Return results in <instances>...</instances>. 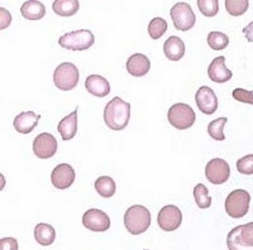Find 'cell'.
<instances>
[{
  "mask_svg": "<svg viewBox=\"0 0 253 250\" xmlns=\"http://www.w3.org/2000/svg\"><path fill=\"white\" fill-rule=\"evenodd\" d=\"M130 119V104L121 98L110 100L104 110V121L113 130L126 129Z\"/></svg>",
  "mask_w": 253,
  "mask_h": 250,
  "instance_id": "1",
  "label": "cell"
},
{
  "mask_svg": "<svg viewBox=\"0 0 253 250\" xmlns=\"http://www.w3.org/2000/svg\"><path fill=\"white\" fill-rule=\"evenodd\" d=\"M151 221L150 211L142 205H133L124 214V225L132 235H141L148 230Z\"/></svg>",
  "mask_w": 253,
  "mask_h": 250,
  "instance_id": "2",
  "label": "cell"
},
{
  "mask_svg": "<svg viewBox=\"0 0 253 250\" xmlns=\"http://www.w3.org/2000/svg\"><path fill=\"white\" fill-rule=\"evenodd\" d=\"M227 245L229 250H253V222L232 229L228 233Z\"/></svg>",
  "mask_w": 253,
  "mask_h": 250,
  "instance_id": "3",
  "label": "cell"
},
{
  "mask_svg": "<svg viewBox=\"0 0 253 250\" xmlns=\"http://www.w3.org/2000/svg\"><path fill=\"white\" fill-rule=\"evenodd\" d=\"M167 119L173 128L178 130H186L195 123V111L187 104H173L167 112Z\"/></svg>",
  "mask_w": 253,
  "mask_h": 250,
  "instance_id": "4",
  "label": "cell"
},
{
  "mask_svg": "<svg viewBox=\"0 0 253 250\" xmlns=\"http://www.w3.org/2000/svg\"><path fill=\"white\" fill-rule=\"evenodd\" d=\"M94 42V35L89 29H80V31L66 33L58 39L60 46L70 51H85L89 49Z\"/></svg>",
  "mask_w": 253,
  "mask_h": 250,
  "instance_id": "5",
  "label": "cell"
},
{
  "mask_svg": "<svg viewBox=\"0 0 253 250\" xmlns=\"http://www.w3.org/2000/svg\"><path fill=\"white\" fill-rule=\"evenodd\" d=\"M80 73H79L78 67L70 62H63L57 66L53 73V82L56 87L62 91H70L75 89L79 83Z\"/></svg>",
  "mask_w": 253,
  "mask_h": 250,
  "instance_id": "6",
  "label": "cell"
},
{
  "mask_svg": "<svg viewBox=\"0 0 253 250\" xmlns=\"http://www.w3.org/2000/svg\"><path fill=\"white\" fill-rule=\"evenodd\" d=\"M251 196L246 190H234L225 200V211L230 217L241 218L250 210Z\"/></svg>",
  "mask_w": 253,
  "mask_h": 250,
  "instance_id": "7",
  "label": "cell"
},
{
  "mask_svg": "<svg viewBox=\"0 0 253 250\" xmlns=\"http://www.w3.org/2000/svg\"><path fill=\"white\" fill-rule=\"evenodd\" d=\"M170 15L175 28L181 32H187L195 24V13L187 3H176L171 8Z\"/></svg>",
  "mask_w": 253,
  "mask_h": 250,
  "instance_id": "8",
  "label": "cell"
},
{
  "mask_svg": "<svg viewBox=\"0 0 253 250\" xmlns=\"http://www.w3.org/2000/svg\"><path fill=\"white\" fill-rule=\"evenodd\" d=\"M205 176L208 181L213 184H221L229 179L230 167L227 161L221 158H214L208 162L205 167Z\"/></svg>",
  "mask_w": 253,
  "mask_h": 250,
  "instance_id": "9",
  "label": "cell"
},
{
  "mask_svg": "<svg viewBox=\"0 0 253 250\" xmlns=\"http://www.w3.org/2000/svg\"><path fill=\"white\" fill-rule=\"evenodd\" d=\"M160 227L165 231H173L180 227L182 222L181 210L175 205H166L160 210L157 216Z\"/></svg>",
  "mask_w": 253,
  "mask_h": 250,
  "instance_id": "10",
  "label": "cell"
},
{
  "mask_svg": "<svg viewBox=\"0 0 253 250\" xmlns=\"http://www.w3.org/2000/svg\"><path fill=\"white\" fill-rule=\"evenodd\" d=\"M83 225L91 231L103 233L110 227V218L107 214L99 209H90L84 214Z\"/></svg>",
  "mask_w": 253,
  "mask_h": 250,
  "instance_id": "11",
  "label": "cell"
},
{
  "mask_svg": "<svg viewBox=\"0 0 253 250\" xmlns=\"http://www.w3.org/2000/svg\"><path fill=\"white\" fill-rule=\"evenodd\" d=\"M33 152L41 159H48L57 152V141L49 133H42L33 141Z\"/></svg>",
  "mask_w": 253,
  "mask_h": 250,
  "instance_id": "12",
  "label": "cell"
},
{
  "mask_svg": "<svg viewBox=\"0 0 253 250\" xmlns=\"http://www.w3.org/2000/svg\"><path fill=\"white\" fill-rule=\"evenodd\" d=\"M195 101L199 110L205 115H211L218 109V98L215 92L208 86H202L196 91Z\"/></svg>",
  "mask_w": 253,
  "mask_h": 250,
  "instance_id": "13",
  "label": "cell"
},
{
  "mask_svg": "<svg viewBox=\"0 0 253 250\" xmlns=\"http://www.w3.org/2000/svg\"><path fill=\"white\" fill-rule=\"evenodd\" d=\"M52 184L58 190H66L75 181V171L70 164H58L51 175Z\"/></svg>",
  "mask_w": 253,
  "mask_h": 250,
  "instance_id": "14",
  "label": "cell"
},
{
  "mask_svg": "<svg viewBox=\"0 0 253 250\" xmlns=\"http://www.w3.org/2000/svg\"><path fill=\"white\" fill-rule=\"evenodd\" d=\"M208 76L210 80L216 83H224L232 78L233 73L225 66V57L219 56L211 61V64L208 69Z\"/></svg>",
  "mask_w": 253,
  "mask_h": 250,
  "instance_id": "15",
  "label": "cell"
},
{
  "mask_svg": "<svg viewBox=\"0 0 253 250\" xmlns=\"http://www.w3.org/2000/svg\"><path fill=\"white\" fill-rule=\"evenodd\" d=\"M151 62L148 57L142 53H134L126 61V71L134 77H141L150 72Z\"/></svg>",
  "mask_w": 253,
  "mask_h": 250,
  "instance_id": "16",
  "label": "cell"
},
{
  "mask_svg": "<svg viewBox=\"0 0 253 250\" xmlns=\"http://www.w3.org/2000/svg\"><path fill=\"white\" fill-rule=\"evenodd\" d=\"M40 119V114H36L33 111L20 112L19 115L15 116L14 119L15 130L18 133H20V134H29V133L33 132V129L37 127Z\"/></svg>",
  "mask_w": 253,
  "mask_h": 250,
  "instance_id": "17",
  "label": "cell"
},
{
  "mask_svg": "<svg viewBox=\"0 0 253 250\" xmlns=\"http://www.w3.org/2000/svg\"><path fill=\"white\" fill-rule=\"evenodd\" d=\"M85 87L91 95L96 98H105L110 92V83L103 76L90 75L85 81Z\"/></svg>",
  "mask_w": 253,
  "mask_h": 250,
  "instance_id": "18",
  "label": "cell"
},
{
  "mask_svg": "<svg viewBox=\"0 0 253 250\" xmlns=\"http://www.w3.org/2000/svg\"><path fill=\"white\" fill-rule=\"evenodd\" d=\"M57 130L63 141H70L75 137L78 133V107L60 121Z\"/></svg>",
  "mask_w": 253,
  "mask_h": 250,
  "instance_id": "19",
  "label": "cell"
},
{
  "mask_svg": "<svg viewBox=\"0 0 253 250\" xmlns=\"http://www.w3.org/2000/svg\"><path fill=\"white\" fill-rule=\"evenodd\" d=\"M164 52L169 60L171 61H180L185 55V43L181 38L171 36L167 38L164 44Z\"/></svg>",
  "mask_w": 253,
  "mask_h": 250,
  "instance_id": "20",
  "label": "cell"
},
{
  "mask_svg": "<svg viewBox=\"0 0 253 250\" xmlns=\"http://www.w3.org/2000/svg\"><path fill=\"white\" fill-rule=\"evenodd\" d=\"M20 13L28 20H40L46 14L44 4L38 0H29L20 6Z\"/></svg>",
  "mask_w": 253,
  "mask_h": 250,
  "instance_id": "21",
  "label": "cell"
},
{
  "mask_svg": "<svg viewBox=\"0 0 253 250\" xmlns=\"http://www.w3.org/2000/svg\"><path fill=\"white\" fill-rule=\"evenodd\" d=\"M35 238L36 242L40 245L48 247V245H51L52 243L55 242L56 231L52 225L41 222V224L36 225L35 227Z\"/></svg>",
  "mask_w": 253,
  "mask_h": 250,
  "instance_id": "22",
  "label": "cell"
},
{
  "mask_svg": "<svg viewBox=\"0 0 253 250\" xmlns=\"http://www.w3.org/2000/svg\"><path fill=\"white\" fill-rule=\"evenodd\" d=\"M78 0H56L52 4V9L53 12L61 17H71V15L76 14L79 10Z\"/></svg>",
  "mask_w": 253,
  "mask_h": 250,
  "instance_id": "23",
  "label": "cell"
},
{
  "mask_svg": "<svg viewBox=\"0 0 253 250\" xmlns=\"http://www.w3.org/2000/svg\"><path fill=\"white\" fill-rule=\"evenodd\" d=\"M95 190H96V192L101 197L109 199V197L114 196L117 186H115V182L112 177H109V176H101V177H99L95 181Z\"/></svg>",
  "mask_w": 253,
  "mask_h": 250,
  "instance_id": "24",
  "label": "cell"
},
{
  "mask_svg": "<svg viewBox=\"0 0 253 250\" xmlns=\"http://www.w3.org/2000/svg\"><path fill=\"white\" fill-rule=\"evenodd\" d=\"M194 197L195 202L200 209H208L211 205V196L209 195L207 186L203 183H199L194 187Z\"/></svg>",
  "mask_w": 253,
  "mask_h": 250,
  "instance_id": "25",
  "label": "cell"
},
{
  "mask_svg": "<svg viewBox=\"0 0 253 250\" xmlns=\"http://www.w3.org/2000/svg\"><path fill=\"white\" fill-rule=\"evenodd\" d=\"M227 118H218L209 123L208 125V134L214 139V141H224L225 135L223 129H224L225 124H227Z\"/></svg>",
  "mask_w": 253,
  "mask_h": 250,
  "instance_id": "26",
  "label": "cell"
},
{
  "mask_svg": "<svg viewBox=\"0 0 253 250\" xmlns=\"http://www.w3.org/2000/svg\"><path fill=\"white\" fill-rule=\"evenodd\" d=\"M208 44L214 51H221L229 44V37L225 33L211 32L208 35Z\"/></svg>",
  "mask_w": 253,
  "mask_h": 250,
  "instance_id": "27",
  "label": "cell"
},
{
  "mask_svg": "<svg viewBox=\"0 0 253 250\" xmlns=\"http://www.w3.org/2000/svg\"><path fill=\"white\" fill-rule=\"evenodd\" d=\"M167 22L164 18H153L148 24V35L152 39H158L166 33Z\"/></svg>",
  "mask_w": 253,
  "mask_h": 250,
  "instance_id": "28",
  "label": "cell"
},
{
  "mask_svg": "<svg viewBox=\"0 0 253 250\" xmlns=\"http://www.w3.org/2000/svg\"><path fill=\"white\" fill-rule=\"evenodd\" d=\"M250 1L248 0H225L227 12L233 17H239L247 12Z\"/></svg>",
  "mask_w": 253,
  "mask_h": 250,
  "instance_id": "29",
  "label": "cell"
},
{
  "mask_svg": "<svg viewBox=\"0 0 253 250\" xmlns=\"http://www.w3.org/2000/svg\"><path fill=\"white\" fill-rule=\"evenodd\" d=\"M198 6L205 17H215L219 10L218 0H198Z\"/></svg>",
  "mask_w": 253,
  "mask_h": 250,
  "instance_id": "30",
  "label": "cell"
},
{
  "mask_svg": "<svg viewBox=\"0 0 253 250\" xmlns=\"http://www.w3.org/2000/svg\"><path fill=\"white\" fill-rule=\"evenodd\" d=\"M237 170L242 175H253V154H248L242 157L237 162Z\"/></svg>",
  "mask_w": 253,
  "mask_h": 250,
  "instance_id": "31",
  "label": "cell"
},
{
  "mask_svg": "<svg viewBox=\"0 0 253 250\" xmlns=\"http://www.w3.org/2000/svg\"><path fill=\"white\" fill-rule=\"evenodd\" d=\"M234 100L239 101V103L251 104L253 105V91H247L245 89H236L232 94Z\"/></svg>",
  "mask_w": 253,
  "mask_h": 250,
  "instance_id": "32",
  "label": "cell"
},
{
  "mask_svg": "<svg viewBox=\"0 0 253 250\" xmlns=\"http://www.w3.org/2000/svg\"><path fill=\"white\" fill-rule=\"evenodd\" d=\"M0 250H18V242L14 238L0 239Z\"/></svg>",
  "mask_w": 253,
  "mask_h": 250,
  "instance_id": "33",
  "label": "cell"
},
{
  "mask_svg": "<svg viewBox=\"0 0 253 250\" xmlns=\"http://www.w3.org/2000/svg\"><path fill=\"white\" fill-rule=\"evenodd\" d=\"M0 18H1V29H5L12 22V15L5 8H0Z\"/></svg>",
  "mask_w": 253,
  "mask_h": 250,
  "instance_id": "34",
  "label": "cell"
},
{
  "mask_svg": "<svg viewBox=\"0 0 253 250\" xmlns=\"http://www.w3.org/2000/svg\"><path fill=\"white\" fill-rule=\"evenodd\" d=\"M243 33H245L247 40H250V42H252L253 43V22H251L247 27L243 28Z\"/></svg>",
  "mask_w": 253,
  "mask_h": 250,
  "instance_id": "35",
  "label": "cell"
},
{
  "mask_svg": "<svg viewBox=\"0 0 253 250\" xmlns=\"http://www.w3.org/2000/svg\"><path fill=\"white\" fill-rule=\"evenodd\" d=\"M146 250H148V249H146Z\"/></svg>",
  "mask_w": 253,
  "mask_h": 250,
  "instance_id": "36",
  "label": "cell"
}]
</instances>
